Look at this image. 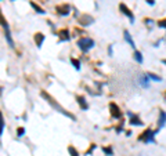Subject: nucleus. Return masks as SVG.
I'll use <instances>...</instances> for the list:
<instances>
[{
	"mask_svg": "<svg viewBox=\"0 0 166 156\" xmlns=\"http://www.w3.org/2000/svg\"><path fill=\"white\" fill-rule=\"evenodd\" d=\"M2 94H3V88L0 87V97H2Z\"/></svg>",
	"mask_w": 166,
	"mask_h": 156,
	"instance_id": "c756f323",
	"label": "nucleus"
},
{
	"mask_svg": "<svg viewBox=\"0 0 166 156\" xmlns=\"http://www.w3.org/2000/svg\"><path fill=\"white\" fill-rule=\"evenodd\" d=\"M69 12H71V6H68V4L57 6V14L58 15H62V17H65V15H68Z\"/></svg>",
	"mask_w": 166,
	"mask_h": 156,
	"instance_id": "f8f14e48",
	"label": "nucleus"
},
{
	"mask_svg": "<svg viewBox=\"0 0 166 156\" xmlns=\"http://www.w3.org/2000/svg\"><path fill=\"white\" fill-rule=\"evenodd\" d=\"M29 4H30V7H32L35 11L37 12V14H46V11H44V9H42L40 6H37L35 2H29Z\"/></svg>",
	"mask_w": 166,
	"mask_h": 156,
	"instance_id": "dca6fc26",
	"label": "nucleus"
},
{
	"mask_svg": "<svg viewBox=\"0 0 166 156\" xmlns=\"http://www.w3.org/2000/svg\"><path fill=\"white\" fill-rule=\"evenodd\" d=\"M108 54H109V57H112V44H109V47H108Z\"/></svg>",
	"mask_w": 166,
	"mask_h": 156,
	"instance_id": "a878e982",
	"label": "nucleus"
},
{
	"mask_svg": "<svg viewBox=\"0 0 166 156\" xmlns=\"http://www.w3.org/2000/svg\"><path fill=\"white\" fill-rule=\"evenodd\" d=\"M127 117H129V123L132 126H143V120L139 117V115L136 113H132L130 111H127Z\"/></svg>",
	"mask_w": 166,
	"mask_h": 156,
	"instance_id": "423d86ee",
	"label": "nucleus"
},
{
	"mask_svg": "<svg viewBox=\"0 0 166 156\" xmlns=\"http://www.w3.org/2000/svg\"><path fill=\"white\" fill-rule=\"evenodd\" d=\"M161 42H162V39L157 40V42H155V47H158V44H161Z\"/></svg>",
	"mask_w": 166,
	"mask_h": 156,
	"instance_id": "c85d7f7f",
	"label": "nucleus"
},
{
	"mask_svg": "<svg viewBox=\"0 0 166 156\" xmlns=\"http://www.w3.org/2000/svg\"><path fill=\"white\" fill-rule=\"evenodd\" d=\"M40 95L43 97V98L46 99V101H47V104L50 106H53V108L55 109V111L58 112V113H61V115H64V116H66V117H69V119H72V120H76V117H75V115H72V113H69V112L66 111L65 108H62V106L60 105V104H58L57 101H55L54 98H53L51 95H50V94H47L46 93V91H42V93H40Z\"/></svg>",
	"mask_w": 166,
	"mask_h": 156,
	"instance_id": "f257e3e1",
	"label": "nucleus"
},
{
	"mask_svg": "<svg viewBox=\"0 0 166 156\" xmlns=\"http://www.w3.org/2000/svg\"><path fill=\"white\" fill-rule=\"evenodd\" d=\"M12 2H14V0H12Z\"/></svg>",
	"mask_w": 166,
	"mask_h": 156,
	"instance_id": "2f4dec72",
	"label": "nucleus"
},
{
	"mask_svg": "<svg viewBox=\"0 0 166 156\" xmlns=\"http://www.w3.org/2000/svg\"><path fill=\"white\" fill-rule=\"evenodd\" d=\"M162 64H165V65H166V60H162Z\"/></svg>",
	"mask_w": 166,
	"mask_h": 156,
	"instance_id": "7c9ffc66",
	"label": "nucleus"
},
{
	"mask_svg": "<svg viewBox=\"0 0 166 156\" xmlns=\"http://www.w3.org/2000/svg\"><path fill=\"white\" fill-rule=\"evenodd\" d=\"M71 64L75 66L76 71H80V61L76 60V58H71Z\"/></svg>",
	"mask_w": 166,
	"mask_h": 156,
	"instance_id": "412c9836",
	"label": "nucleus"
},
{
	"mask_svg": "<svg viewBox=\"0 0 166 156\" xmlns=\"http://www.w3.org/2000/svg\"><path fill=\"white\" fill-rule=\"evenodd\" d=\"M44 35L43 33H40V32H37L36 35H35V43H36V47H42L43 46V43H44Z\"/></svg>",
	"mask_w": 166,
	"mask_h": 156,
	"instance_id": "4468645a",
	"label": "nucleus"
},
{
	"mask_svg": "<svg viewBox=\"0 0 166 156\" xmlns=\"http://www.w3.org/2000/svg\"><path fill=\"white\" fill-rule=\"evenodd\" d=\"M147 3L150 4V6H154V4H155V0H147Z\"/></svg>",
	"mask_w": 166,
	"mask_h": 156,
	"instance_id": "bb28decb",
	"label": "nucleus"
},
{
	"mask_svg": "<svg viewBox=\"0 0 166 156\" xmlns=\"http://www.w3.org/2000/svg\"><path fill=\"white\" fill-rule=\"evenodd\" d=\"M68 152H69L71 156H80V155H79V152H78V149H76L75 147H72V145L68 147Z\"/></svg>",
	"mask_w": 166,
	"mask_h": 156,
	"instance_id": "aec40b11",
	"label": "nucleus"
},
{
	"mask_svg": "<svg viewBox=\"0 0 166 156\" xmlns=\"http://www.w3.org/2000/svg\"><path fill=\"white\" fill-rule=\"evenodd\" d=\"M166 124V112L165 111H161L159 112V117H158V129L155 130V134L159 133L161 129H163Z\"/></svg>",
	"mask_w": 166,
	"mask_h": 156,
	"instance_id": "6e6552de",
	"label": "nucleus"
},
{
	"mask_svg": "<svg viewBox=\"0 0 166 156\" xmlns=\"http://www.w3.org/2000/svg\"><path fill=\"white\" fill-rule=\"evenodd\" d=\"M158 26L162 28V29H166V19H161V21H158Z\"/></svg>",
	"mask_w": 166,
	"mask_h": 156,
	"instance_id": "b1692460",
	"label": "nucleus"
},
{
	"mask_svg": "<svg viewBox=\"0 0 166 156\" xmlns=\"http://www.w3.org/2000/svg\"><path fill=\"white\" fill-rule=\"evenodd\" d=\"M76 99H78L79 106H80L82 109L87 111V109H89V104L86 102V98H85V97H83V95H76Z\"/></svg>",
	"mask_w": 166,
	"mask_h": 156,
	"instance_id": "2eb2a0df",
	"label": "nucleus"
},
{
	"mask_svg": "<svg viewBox=\"0 0 166 156\" xmlns=\"http://www.w3.org/2000/svg\"><path fill=\"white\" fill-rule=\"evenodd\" d=\"M119 10H121V11H122V14H123V15H126L127 18L130 19V22H132V24H134V15H133L132 10H130L129 7H126L123 3H121V4H119Z\"/></svg>",
	"mask_w": 166,
	"mask_h": 156,
	"instance_id": "0eeeda50",
	"label": "nucleus"
},
{
	"mask_svg": "<svg viewBox=\"0 0 166 156\" xmlns=\"http://www.w3.org/2000/svg\"><path fill=\"white\" fill-rule=\"evenodd\" d=\"M145 22H147L148 25H151V24H154V21H152V19H145Z\"/></svg>",
	"mask_w": 166,
	"mask_h": 156,
	"instance_id": "cd10ccee",
	"label": "nucleus"
},
{
	"mask_svg": "<svg viewBox=\"0 0 166 156\" xmlns=\"http://www.w3.org/2000/svg\"><path fill=\"white\" fill-rule=\"evenodd\" d=\"M150 79H148V76H147V73H143V75H140L139 76V84L143 88H148L150 87Z\"/></svg>",
	"mask_w": 166,
	"mask_h": 156,
	"instance_id": "9d476101",
	"label": "nucleus"
},
{
	"mask_svg": "<svg viewBox=\"0 0 166 156\" xmlns=\"http://www.w3.org/2000/svg\"><path fill=\"white\" fill-rule=\"evenodd\" d=\"M58 39L61 42H69L71 40V35H69V30L68 29H62L58 32Z\"/></svg>",
	"mask_w": 166,
	"mask_h": 156,
	"instance_id": "ddd939ff",
	"label": "nucleus"
},
{
	"mask_svg": "<svg viewBox=\"0 0 166 156\" xmlns=\"http://www.w3.org/2000/svg\"><path fill=\"white\" fill-rule=\"evenodd\" d=\"M79 21H80V25H82V26H89V25H91V24L94 22V18L91 17V15L83 14V15L80 17V19H79Z\"/></svg>",
	"mask_w": 166,
	"mask_h": 156,
	"instance_id": "1a4fd4ad",
	"label": "nucleus"
},
{
	"mask_svg": "<svg viewBox=\"0 0 166 156\" xmlns=\"http://www.w3.org/2000/svg\"><path fill=\"white\" fill-rule=\"evenodd\" d=\"M0 25H2V26H3V29H4V37H6V40H7V43H9V46H10L11 48H14L15 46H14V40H12V37H11L10 25H9V22L4 19L3 14H2V11H0Z\"/></svg>",
	"mask_w": 166,
	"mask_h": 156,
	"instance_id": "f03ea898",
	"label": "nucleus"
},
{
	"mask_svg": "<svg viewBox=\"0 0 166 156\" xmlns=\"http://www.w3.org/2000/svg\"><path fill=\"white\" fill-rule=\"evenodd\" d=\"M155 130H151V129H147L144 130V133H141V135H139V141L144 142V144H154L155 142Z\"/></svg>",
	"mask_w": 166,
	"mask_h": 156,
	"instance_id": "20e7f679",
	"label": "nucleus"
},
{
	"mask_svg": "<svg viewBox=\"0 0 166 156\" xmlns=\"http://www.w3.org/2000/svg\"><path fill=\"white\" fill-rule=\"evenodd\" d=\"M94 46H96V42H94L93 39H90V37H87V36L80 37V39L78 40V47L80 48L85 54L89 53L91 48H94Z\"/></svg>",
	"mask_w": 166,
	"mask_h": 156,
	"instance_id": "7ed1b4c3",
	"label": "nucleus"
},
{
	"mask_svg": "<svg viewBox=\"0 0 166 156\" xmlns=\"http://www.w3.org/2000/svg\"><path fill=\"white\" fill-rule=\"evenodd\" d=\"M94 149H96V144H91V145H90V148H89V151H87V152L85 153V156H89V155H90L91 152H93Z\"/></svg>",
	"mask_w": 166,
	"mask_h": 156,
	"instance_id": "393cba45",
	"label": "nucleus"
},
{
	"mask_svg": "<svg viewBox=\"0 0 166 156\" xmlns=\"http://www.w3.org/2000/svg\"><path fill=\"white\" fill-rule=\"evenodd\" d=\"M4 129H6V122H4L3 113L0 112V137L3 135V133H4Z\"/></svg>",
	"mask_w": 166,
	"mask_h": 156,
	"instance_id": "a211bd4d",
	"label": "nucleus"
},
{
	"mask_svg": "<svg viewBox=\"0 0 166 156\" xmlns=\"http://www.w3.org/2000/svg\"><path fill=\"white\" fill-rule=\"evenodd\" d=\"M134 61H136V62H139V64H143V62H144V58H143L141 51L134 50Z\"/></svg>",
	"mask_w": 166,
	"mask_h": 156,
	"instance_id": "f3484780",
	"label": "nucleus"
},
{
	"mask_svg": "<svg viewBox=\"0 0 166 156\" xmlns=\"http://www.w3.org/2000/svg\"><path fill=\"white\" fill-rule=\"evenodd\" d=\"M123 37H125V42H126L132 48H134V50H136V43H134V40H133L132 35H130V32H129L127 29L123 30Z\"/></svg>",
	"mask_w": 166,
	"mask_h": 156,
	"instance_id": "9b49d317",
	"label": "nucleus"
},
{
	"mask_svg": "<svg viewBox=\"0 0 166 156\" xmlns=\"http://www.w3.org/2000/svg\"><path fill=\"white\" fill-rule=\"evenodd\" d=\"M103 152L105 153L107 156H112V155H114V151H112L111 147H104L103 148Z\"/></svg>",
	"mask_w": 166,
	"mask_h": 156,
	"instance_id": "4be33fe9",
	"label": "nucleus"
},
{
	"mask_svg": "<svg viewBox=\"0 0 166 156\" xmlns=\"http://www.w3.org/2000/svg\"><path fill=\"white\" fill-rule=\"evenodd\" d=\"M25 135V127H18V129H17V137H24Z\"/></svg>",
	"mask_w": 166,
	"mask_h": 156,
	"instance_id": "5701e85b",
	"label": "nucleus"
},
{
	"mask_svg": "<svg viewBox=\"0 0 166 156\" xmlns=\"http://www.w3.org/2000/svg\"><path fill=\"white\" fill-rule=\"evenodd\" d=\"M147 76H148V79L152 81H162V78H161V76L155 75V73H152V72H147Z\"/></svg>",
	"mask_w": 166,
	"mask_h": 156,
	"instance_id": "6ab92c4d",
	"label": "nucleus"
},
{
	"mask_svg": "<svg viewBox=\"0 0 166 156\" xmlns=\"http://www.w3.org/2000/svg\"><path fill=\"white\" fill-rule=\"evenodd\" d=\"M109 112H111V116L114 117V119H118L121 120L122 116H123V113H122L121 108H119L115 102H109Z\"/></svg>",
	"mask_w": 166,
	"mask_h": 156,
	"instance_id": "39448f33",
	"label": "nucleus"
}]
</instances>
